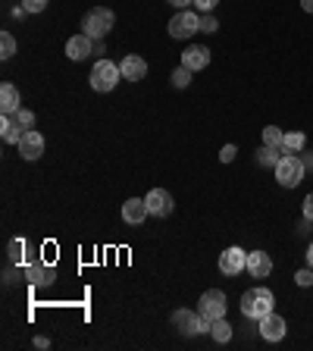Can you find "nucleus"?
<instances>
[{"label": "nucleus", "mask_w": 313, "mask_h": 351, "mask_svg": "<svg viewBox=\"0 0 313 351\" xmlns=\"http://www.w3.org/2000/svg\"><path fill=\"white\" fill-rule=\"evenodd\" d=\"M197 317H201V314H197ZM197 317L191 314V311H185V307H179V311L173 314V323L179 326V332H182V336H197Z\"/></svg>", "instance_id": "18"}, {"label": "nucleus", "mask_w": 313, "mask_h": 351, "mask_svg": "<svg viewBox=\"0 0 313 351\" xmlns=\"http://www.w3.org/2000/svg\"><path fill=\"white\" fill-rule=\"evenodd\" d=\"M307 145V135L304 132H285V141H282V151L285 154H301Z\"/></svg>", "instance_id": "21"}, {"label": "nucleus", "mask_w": 313, "mask_h": 351, "mask_svg": "<svg viewBox=\"0 0 313 351\" xmlns=\"http://www.w3.org/2000/svg\"><path fill=\"white\" fill-rule=\"evenodd\" d=\"M295 282H298V285H304V289H307V285H313V267H310V263H307L304 270H298V273H295Z\"/></svg>", "instance_id": "28"}, {"label": "nucleus", "mask_w": 313, "mask_h": 351, "mask_svg": "<svg viewBox=\"0 0 313 351\" xmlns=\"http://www.w3.org/2000/svg\"><path fill=\"white\" fill-rule=\"evenodd\" d=\"M119 73H123V79H129V82H141L147 75L145 57H138V53H129V57H123V63H119Z\"/></svg>", "instance_id": "16"}, {"label": "nucleus", "mask_w": 313, "mask_h": 351, "mask_svg": "<svg viewBox=\"0 0 313 351\" xmlns=\"http://www.w3.org/2000/svg\"><path fill=\"white\" fill-rule=\"evenodd\" d=\"M91 53H95V41L88 35H73L66 41V57L75 60V63H79V60H88Z\"/></svg>", "instance_id": "14"}, {"label": "nucleus", "mask_w": 313, "mask_h": 351, "mask_svg": "<svg viewBox=\"0 0 313 351\" xmlns=\"http://www.w3.org/2000/svg\"><path fill=\"white\" fill-rule=\"evenodd\" d=\"M248 273L254 279H266L273 273V261L266 251H251L248 254Z\"/></svg>", "instance_id": "17"}, {"label": "nucleus", "mask_w": 313, "mask_h": 351, "mask_svg": "<svg viewBox=\"0 0 313 351\" xmlns=\"http://www.w3.org/2000/svg\"><path fill=\"white\" fill-rule=\"evenodd\" d=\"M210 336H213V342H219V345H226L229 339H232V326L226 323V317H223V320H213Z\"/></svg>", "instance_id": "22"}, {"label": "nucleus", "mask_w": 313, "mask_h": 351, "mask_svg": "<svg viewBox=\"0 0 313 351\" xmlns=\"http://www.w3.org/2000/svg\"><path fill=\"white\" fill-rule=\"evenodd\" d=\"M47 3H51V0H22L25 13H44V10H47Z\"/></svg>", "instance_id": "29"}, {"label": "nucleus", "mask_w": 313, "mask_h": 351, "mask_svg": "<svg viewBox=\"0 0 313 351\" xmlns=\"http://www.w3.org/2000/svg\"><path fill=\"white\" fill-rule=\"evenodd\" d=\"M235 154H238V147H235V145H226L223 151H219V160H223V163H232Z\"/></svg>", "instance_id": "32"}, {"label": "nucleus", "mask_w": 313, "mask_h": 351, "mask_svg": "<svg viewBox=\"0 0 313 351\" xmlns=\"http://www.w3.org/2000/svg\"><path fill=\"white\" fill-rule=\"evenodd\" d=\"M145 201H147L151 217H169V213H173V195H169L166 189H151Z\"/></svg>", "instance_id": "10"}, {"label": "nucleus", "mask_w": 313, "mask_h": 351, "mask_svg": "<svg viewBox=\"0 0 313 351\" xmlns=\"http://www.w3.org/2000/svg\"><path fill=\"white\" fill-rule=\"evenodd\" d=\"M282 141H285V132L279 125H266L263 129V145L266 147H282Z\"/></svg>", "instance_id": "23"}, {"label": "nucleus", "mask_w": 313, "mask_h": 351, "mask_svg": "<svg viewBox=\"0 0 313 351\" xmlns=\"http://www.w3.org/2000/svg\"><path fill=\"white\" fill-rule=\"evenodd\" d=\"M307 263L313 267V241H310V248H307Z\"/></svg>", "instance_id": "37"}, {"label": "nucleus", "mask_w": 313, "mask_h": 351, "mask_svg": "<svg viewBox=\"0 0 313 351\" xmlns=\"http://www.w3.org/2000/svg\"><path fill=\"white\" fill-rule=\"evenodd\" d=\"M113 22H116L113 10H107V7H95V10H88L85 19H82V35H88L91 41H101V38L107 35L110 29H113Z\"/></svg>", "instance_id": "3"}, {"label": "nucleus", "mask_w": 313, "mask_h": 351, "mask_svg": "<svg viewBox=\"0 0 313 351\" xmlns=\"http://www.w3.org/2000/svg\"><path fill=\"white\" fill-rule=\"evenodd\" d=\"M301 160H304L307 169H313V154H304V151H301Z\"/></svg>", "instance_id": "35"}, {"label": "nucleus", "mask_w": 313, "mask_h": 351, "mask_svg": "<svg viewBox=\"0 0 313 351\" xmlns=\"http://www.w3.org/2000/svg\"><path fill=\"white\" fill-rule=\"evenodd\" d=\"M282 157H285V151H282V147H266V145H263L260 151H257V157H254V160H257V167H263V169H276Z\"/></svg>", "instance_id": "19"}, {"label": "nucleus", "mask_w": 313, "mask_h": 351, "mask_svg": "<svg viewBox=\"0 0 313 351\" xmlns=\"http://www.w3.org/2000/svg\"><path fill=\"white\" fill-rule=\"evenodd\" d=\"M169 3H173L175 10H188L191 3H195V0H169Z\"/></svg>", "instance_id": "34"}, {"label": "nucleus", "mask_w": 313, "mask_h": 351, "mask_svg": "<svg viewBox=\"0 0 313 351\" xmlns=\"http://www.w3.org/2000/svg\"><path fill=\"white\" fill-rule=\"evenodd\" d=\"M273 304H276V298H273V292L263 289V285H254V289H248V292L241 295V314L248 317V320L266 317L273 311Z\"/></svg>", "instance_id": "1"}, {"label": "nucleus", "mask_w": 313, "mask_h": 351, "mask_svg": "<svg viewBox=\"0 0 313 351\" xmlns=\"http://www.w3.org/2000/svg\"><path fill=\"white\" fill-rule=\"evenodd\" d=\"M19 157L22 160H38L44 154V135L41 132H35V129H25V135L19 138Z\"/></svg>", "instance_id": "8"}, {"label": "nucleus", "mask_w": 313, "mask_h": 351, "mask_svg": "<svg viewBox=\"0 0 313 351\" xmlns=\"http://www.w3.org/2000/svg\"><path fill=\"white\" fill-rule=\"evenodd\" d=\"M304 217H307V219H313V191L304 197Z\"/></svg>", "instance_id": "33"}, {"label": "nucleus", "mask_w": 313, "mask_h": 351, "mask_svg": "<svg viewBox=\"0 0 313 351\" xmlns=\"http://www.w3.org/2000/svg\"><path fill=\"white\" fill-rule=\"evenodd\" d=\"M216 29H219V22L213 19L210 13H204V16H201V32H207V35H213V32H216Z\"/></svg>", "instance_id": "30"}, {"label": "nucleus", "mask_w": 313, "mask_h": 351, "mask_svg": "<svg viewBox=\"0 0 313 351\" xmlns=\"http://www.w3.org/2000/svg\"><path fill=\"white\" fill-rule=\"evenodd\" d=\"M301 7H304V13H313V0H301Z\"/></svg>", "instance_id": "36"}, {"label": "nucleus", "mask_w": 313, "mask_h": 351, "mask_svg": "<svg viewBox=\"0 0 313 351\" xmlns=\"http://www.w3.org/2000/svg\"><path fill=\"white\" fill-rule=\"evenodd\" d=\"M169 38H175V41H185V38H191L195 32H201V16L195 13V10H179V13L169 19Z\"/></svg>", "instance_id": "5"}, {"label": "nucleus", "mask_w": 313, "mask_h": 351, "mask_svg": "<svg viewBox=\"0 0 313 351\" xmlns=\"http://www.w3.org/2000/svg\"><path fill=\"white\" fill-rule=\"evenodd\" d=\"M182 66H188L191 73H197V69H207V66H210V47H204V44L185 47V51H182Z\"/></svg>", "instance_id": "13"}, {"label": "nucleus", "mask_w": 313, "mask_h": 351, "mask_svg": "<svg viewBox=\"0 0 313 351\" xmlns=\"http://www.w3.org/2000/svg\"><path fill=\"white\" fill-rule=\"evenodd\" d=\"M13 53H16V38L10 35V32H3V35H0V57L10 60Z\"/></svg>", "instance_id": "25"}, {"label": "nucleus", "mask_w": 313, "mask_h": 351, "mask_svg": "<svg viewBox=\"0 0 313 351\" xmlns=\"http://www.w3.org/2000/svg\"><path fill=\"white\" fill-rule=\"evenodd\" d=\"M229 311V301H226V292H219V289H210V292L201 295V301H197V314L207 317V320H223Z\"/></svg>", "instance_id": "6"}, {"label": "nucleus", "mask_w": 313, "mask_h": 351, "mask_svg": "<svg viewBox=\"0 0 313 351\" xmlns=\"http://www.w3.org/2000/svg\"><path fill=\"white\" fill-rule=\"evenodd\" d=\"M22 135H25V129H22L16 119H10V117L0 119V138L7 141V145H19Z\"/></svg>", "instance_id": "20"}, {"label": "nucleus", "mask_w": 313, "mask_h": 351, "mask_svg": "<svg viewBox=\"0 0 313 351\" xmlns=\"http://www.w3.org/2000/svg\"><path fill=\"white\" fill-rule=\"evenodd\" d=\"M25 279H29L32 285H53V279H57V270H53V263H25Z\"/></svg>", "instance_id": "12"}, {"label": "nucleus", "mask_w": 313, "mask_h": 351, "mask_svg": "<svg viewBox=\"0 0 313 351\" xmlns=\"http://www.w3.org/2000/svg\"><path fill=\"white\" fill-rule=\"evenodd\" d=\"M257 323H260V336L266 339V342H282V339H285V329H288V326H285V320L279 314H273V311H270V314L260 317Z\"/></svg>", "instance_id": "11"}, {"label": "nucleus", "mask_w": 313, "mask_h": 351, "mask_svg": "<svg viewBox=\"0 0 313 351\" xmlns=\"http://www.w3.org/2000/svg\"><path fill=\"white\" fill-rule=\"evenodd\" d=\"M13 117H16V123H19L22 129H29V125H35V113H32V110H25V107H22L19 113H13Z\"/></svg>", "instance_id": "27"}, {"label": "nucleus", "mask_w": 313, "mask_h": 351, "mask_svg": "<svg viewBox=\"0 0 313 351\" xmlns=\"http://www.w3.org/2000/svg\"><path fill=\"white\" fill-rule=\"evenodd\" d=\"M191 75H195V73H191L188 66H179V69H173V85L175 88H188L191 85Z\"/></svg>", "instance_id": "24"}, {"label": "nucleus", "mask_w": 313, "mask_h": 351, "mask_svg": "<svg viewBox=\"0 0 313 351\" xmlns=\"http://www.w3.org/2000/svg\"><path fill=\"white\" fill-rule=\"evenodd\" d=\"M0 110H3V117H13L22 110V97H19V88L13 82H3L0 85Z\"/></svg>", "instance_id": "15"}, {"label": "nucleus", "mask_w": 313, "mask_h": 351, "mask_svg": "<svg viewBox=\"0 0 313 351\" xmlns=\"http://www.w3.org/2000/svg\"><path fill=\"white\" fill-rule=\"evenodd\" d=\"M147 217H151V210H147L145 197H129V201L123 204V223L125 226H141Z\"/></svg>", "instance_id": "9"}, {"label": "nucleus", "mask_w": 313, "mask_h": 351, "mask_svg": "<svg viewBox=\"0 0 313 351\" xmlns=\"http://www.w3.org/2000/svg\"><path fill=\"white\" fill-rule=\"evenodd\" d=\"M119 66L113 63V60H97L95 69L88 73V82H91V88H95L97 95H110L113 88L119 85Z\"/></svg>", "instance_id": "4"}, {"label": "nucleus", "mask_w": 313, "mask_h": 351, "mask_svg": "<svg viewBox=\"0 0 313 351\" xmlns=\"http://www.w3.org/2000/svg\"><path fill=\"white\" fill-rule=\"evenodd\" d=\"M7 254H10V261H13V263H19L22 254H25V241H22V239H10Z\"/></svg>", "instance_id": "26"}, {"label": "nucleus", "mask_w": 313, "mask_h": 351, "mask_svg": "<svg viewBox=\"0 0 313 351\" xmlns=\"http://www.w3.org/2000/svg\"><path fill=\"white\" fill-rule=\"evenodd\" d=\"M248 270V254L238 248V245H232V248H226L223 254H219V273L223 276H238V273Z\"/></svg>", "instance_id": "7"}, {"label": "nucleus", "mask_w": 313, "mask_h": 351, "mask_svg": "<svg viewBox=\"0 0 313 351\" xmlns=\"http://www.w3.org/2000/svg\"><path fill=\"white\" fill-rule=\"evenodd\" d=\"M216 7H219V0H195V10H201V13H213Z\"/></svg>", "instance_id": "31"}, {"label": "nucleus", "mask_w": 313, "mask_h": 351, "mask_svg": "<svg viewBox=\"0 0 313 351\" xmlns=\"http://www.w3.org/2000/svg\"><path fill=\"white\" fill-rule=\"evenodd\" d=\"M273 173H276V182L282 185V189H298V185L304 182L307 167H304V160H301V154H285Z\"/></svg>", "instance_id": "2"}]
</instances>
